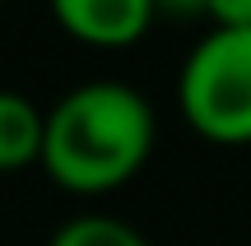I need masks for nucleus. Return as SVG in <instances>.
<instances>
[{
  "mask_svg": "<svg viewBox=\"0 0 251 246\" xmlns=\"http://www.w3.org/2000/svg\"><path fill=\"white\" fill-rule=\"evenodd\" d=\"M153 154V107L140 89L93 79L47 112L42 172L75 195L126 186Z\"/></svg>",
  "mask_w": 251,
  "mask_h": 246,
  "instance_id": "nucleus-1",
  "label": "nucleus"
},
{
  "mask_svg": "<svg viewBox=\"0 0 251 246\" xmlns=\"http://www.w3.org/2000/svg\"><path fill=\"white\" fill-rule=\"evenodd\" d=\"M186 126L209 144H251V28H214L177 79Z\"/></svg>",
  "mask_w": 251,
  "mask_h": 246,
  "instance_id": "nucleus-2",
  "label": "nucleus"
},
{
  "mask_svg": "<svg viewBox=\"0 0 251 246\" xmlns=\"http://www.w3.org/2000/svg\"><path fill=\"white\" fill-rule=\"evenodd\" d=\"M51 14L84 46H130L149 33L153 0H51Z\"/></svg>",
  "mask_w": 251,
  "mask_h": 246,
  "instance_id": "nucleus-3",
  "label": "nucleus"
},
{
  "mask_svg": "<svg viewBox=\"0 0 251 246\" xmlns=\"http://www.w3.org/2000/svg\"><path fill=\"white\" fill-rule=\"evenodd\" d=\"M42 135L47 112H37L24 93L0 89V172L42 167Z\"/></svg>",
  "mask_w": 251,
  "mask_h": 246,
  "instance_id": "nucleus-4",
  "label": "nucleus"
},
{
  "mask_svg": "<svg viewBox=\"0 0 251 246\" xmlns=\"http://www.w3.org/2000/svg\"><path fill=\"white\" fill-rule=\"evenodd\" d=\"M51 246H149V242L112 214H79L51 237Z\"/></svg>",
  "mask_w": 251,
  "mask_h": 246,
  "instance_id": "nucleus-5",
  "label": "nucleus"
},
{
  "mask_svg": "<svg viewBox=\"0 0 251 246\" xmlns=\"http://www.w3.org/2000/svg\"><path fill=\"white\" fill-rule=\"evenodd\" d=\"M205 14L214 28H251V0H209Z\"/></svg>",
  "mask_w": 251,
  "mask_h": 246,
  "instance_id": "nucleus-6",
  "label": "nucleus"
},
{
  "mask_svg": "<svg viewBox=\"0 0 251 246\" xmlns=\"http://www.w3.org/2000/svg\"><path fill=\"white\" fill-rule=\"evenodd\" d=\"M158 14H177V19H191V14H205L209 0H153Z\"/></svg>",
  "mask_w": 251,
  "mask_h": 246,
  "instance_id": "nucleus-7",
  "label": "nucleus"
}]
</instances>
